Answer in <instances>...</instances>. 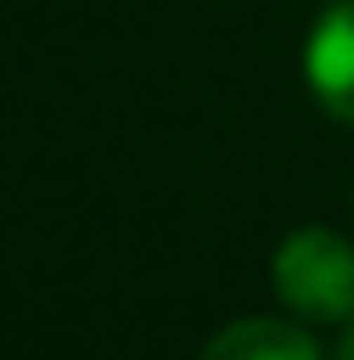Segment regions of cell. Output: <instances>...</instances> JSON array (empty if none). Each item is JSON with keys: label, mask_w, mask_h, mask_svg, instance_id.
I'll use <instances>...</instances> for the list:
<instances>
[{"label": "cell", "mask_w": 354, "mask_h": 360, "mask_svg": "<svg viewBox=\"0 0 354 360\" xmlns=\"http://www.w3.org/2000/svg\"><path fill=\"white\" fill-rule=\"evenodd\" d=\"M272 283L301 319H348L354 313V248L336 231H295L272 260Z\"/></svg>", "instance_id": "cell-1"}, {"label": "cell", "mask_w": 354, "mask_h": 360, "mask_svg": "<svg viewBox=\"0 0 354 360\" xmlns=\"http://www.w3.org/2000/svg\"><path fill=\"white\" fill-rule=\"evenodd\" d=\"M336 360H354V331H348V342H343V354H336Z\"/></svg>", "instance_id": "cell-4"}, {"label": "cell", "mask_w": 354, "mask_h": 360, "mask_svg": "<svg viewBox=\"0 0 354 360\" xmlns=\"http://www.w3.org/2000/svg\"><path fill=\"white\" fill-rule=\"evenodd\" d=\"M201 360H319V349L289 319H236L206 342Z\"/></svg>", "instance_id": "cell-3"}, {"label": "cell", "mask_w": 354, "mask_h": 360, "mask_svg": "<svg viewBox=\"0 0 354 360\" xmlns=\"http://www.w3.org/2000/svg\"><path fill=\"white\" fill-rule=\"evenodd\" d=\"M307 83L331 118L354 124V0H336L307 41Z\"/></svg>", "instance_id": "cell-2"}]
</instances>
